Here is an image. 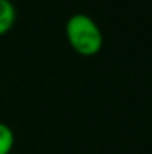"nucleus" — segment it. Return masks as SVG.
<instances>
[{
  "label": "nucleus",
  "mask_w": 152,
  "mask_h": 154,
  "mask_svg": "<svg viewBox=\"0 0 152 154\" xmlns=\"http://www.w3.org/2000/svg\"><path fill=\"white\" fill-rule=\"evenodd\" d=\"M16 21V8L12 0H0V36L7 35Z\"/></svg>",
  "instance_id": "nucleus-2"
},
{
  "label": "nucleus",
  "mask_w": 152,
  "mask_h": 154,
  "mask_svg": "<svg viewBox=\"0 0 152 154\" xmlns=\"http://www.w3.org/2000/svg\"><path fill=\"white\" fill-rule=\"evenodd\" d=\"M15 144V133L8 125L0 122V154H12Z\"/></svg>",
  "instance_id": "nucleus-3"
},
{
  "label": "nucleus",
  "mask_w": 152,
  "mask_h": 154,
  "mask_svg": "<svg viewBox=\"0 0 152 154\" xmlns=\"http://www.w3.org/2000/svg\"><path fill=\"white\" fill-rule=\"evenodd\" d=\"M67 43L79 56L93 57L103 48V33L98 23L85 13H74L66 21Z\"/></svg>",
  "instance_id": "nucleus-1"
}]
</instances>
